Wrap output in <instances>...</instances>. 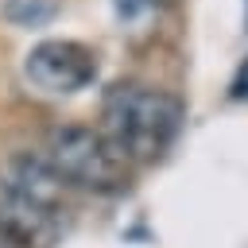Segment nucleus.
I'll list each match as a JSON object with an SVG mask.
<instances>
[{"label": "nucleus", "instance_id": "obj_1", "mask_svg": "<svg viewBox=\"0 0 248 248\" xmlns=\"http://www.w3.org/2000/svg\"><path fill=\"white\" fill-rule=\"evenodd\" d=\"M178 128H182V105L163 89L120 81L101 101V132L128 163L159 159L174 143Z\"/></svg>", "mask_w": 248, "mask_h": 248}, {"label": "nucleus", "instance_id": "obj_2", "mask_svg": "<svg viewBox=\"0 0 248 248\" xmlns=\"http://www.w3.org/2000/svg\"><path fill=\"white\" fill-rule=\"evenodd\" d=\"M46 159L66 186L81 190H120L128 182V159L105 140V132L85 124H62L46 136Z\"/></svg>", "mask_w": 248, "mask_h": 248}, {"label": "nucleus", "instance_id": "obj_3", "mask_svg": "<svg viewBox=\"0 0 248 248\" xmlns=\"http://www.w3.org/2000/svg\"><path fill=\"white\" fill-rule=\"evenodd\" d=\"M23 74L35 89L50 97H66L97 78V54L78 39H43L27 50Z\"/></svg>", "mask_w": 248, "mask_h": 248}, {"label": "nucleus", "instance_id": "obj_4", "mask_svg": "<svg viewBox=\"0 0 248 248\" xmlns=\"http://www.w3.org/2000/svg\"><path fill=\"white\" fill-rule=\"evenodd\" d=\"M0 236L16 248H50L58 236V213L0 178Z\"/></svg>", "mask_w": 248, "mask_h": 248}, {"label": "nucleus", "instance_id": "obj_5", "mask_svg": "<svg viewBox=\"0 0 248 248\" xmlns=\"http://www.w3.org/2000/svg\"><path fill=\"white\" fill-rule=\"evenodd\" d=\"M8 182L19 190V194H27L31 202H39V205H46V209H62V202H66V182H62V174L50 167V159L46 155H35V151H16L12 159H8Z\"/></svg>", "mask_w": 248, "mask_h": 248}, {"label": "nucleus", "instance_id": "obj_6", "mask_svg": "<svg viewBox=\"0 0 248 248\" xmlns=\"http://www.w3.org/2000/svg\"><path fill=\"white\" fill-rule=\"evenodd\" d=\"M54 12H58L54 0H4V8H0V16L8 23H19V27H39Z\"/></svg>", "mask_w": 248, "mask_h": 248}, {"label": "nucleus", "instance_id": "obj_7", "mask_svg": "<svg viewBox=\"0 0 248 248\" xmlns=\"http://www.w3.org/2000/svg\"><path fill=\"white\" fill-rule=\"evenodd\" d=\"M112 4H116V16H120V19H140V16L155 12V8L167 4V0H112Z\"/></svg>", "mask_w": 248, "mask_h": 248}, {"label": "nucleus", "instance_id": "obj_8", "mask_svg": "<svg viewBox=\"0 0 248 248\" xmlns=\"http://www.w3.org/2000/svg\"><path fill=\"white\" fill-rule=\"evenodd\" d=\"M229 97H232V101H248V58L236 66V74H232V85H229Z\"/></svg>", "mask_w": 248, "mask_h": 248}, {"label": "nucleus", "instance_id": "obj_9", "mask_svg": "<svg viewBox=\"0 0 248 248\" xmlns=\"http://www.w3.org/2000/svg\"><path fill=\"white\" fill-rule=\"evenodd\" d=\"M244 31H248V0H244Z\"/></svg>", "mask_w": 248, "mask_h": 248}]
</instances>
